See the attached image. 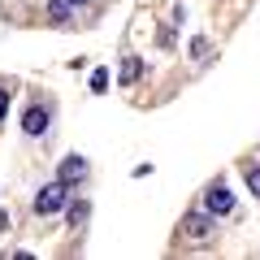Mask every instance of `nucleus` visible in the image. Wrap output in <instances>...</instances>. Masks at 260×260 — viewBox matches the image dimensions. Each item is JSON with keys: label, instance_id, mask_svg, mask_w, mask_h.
Here are the masks:
<instances>
[{"label": "nucleus", "instance_id": "nucleus-1", "mask_svg": "<svg viewBox=\"0 0 260 260\" xmlns=\"http://www.w3.org/2000/svg\"><path fill=\"white\" fill-rule=\"evenodd\" d=\"M65 208H70V182L65 178H56V182H48V186L35 191V213L39 217H56Z\"/></svg>", "mask_w": 260, "mask_h": 260}, {"label": "nucleus", "instance_id": "nucleus-2", "mask_svg": "<svg viewBox=\"0 0 260 260\" xmlns=\"http://www.w3.org/2000/svg\"><path fill=\"white\" fill-rule=\"evenodd\" d=\"M178 234L191 239V243H208V239L217 234V217L204 213V208H195V213H186L182 221H178Z\"/></svg>", "mask_w": 260, "mask_h": 260}, {"label": "nucleus", "instance_id": "nucleus-3", "mask_svg": "<svg viewBox=\"0 0 260 260\" xmlns=\"http://www.w3.org/2000/svg\"><path fill=\"white\" fill-rule=\"evenodd\" d=\"M200 208H204V213H213V217H230V213H234L230 186H225V182H208V186H204V200H200Z\"/></svg>", "mask_w": 260, "mask_h": 260}, {"label": "nucleus", "instance_id": "nucleus-4", "mask_svg": "<svg viewBox=\"0 0 260 260\" xmlns=\"http://www.w3.org/2000/svg\"><path fill=\"white\" fill-rule=\"evenodd\" d=\"M48 126H52V109L48 104H26V113H22V135L26 139H44Z\"/></svg>", "mask_w": 260, "mask_h": 260}, {"label": "nucleus", "instance_id": "nucleus-5", "mask_svg": "<svg viewBox=\"0 0 260 260\" xmlns=\"http://www.w3.org/2000/svg\"><path fill=\"white\" fill-rule=\"evenodd\" d=\"M74 18H78V0H48V22L52 26H74Z\"/></svg>", "mask_w": 260, "mask_h": 260}, {"label": "nucleus", "instance_id": "nucleus-6", "mask_svg": "<svg viewBox=\"0 0 260 260\" xmlns=\"http://www.w3.org/2000/svg\"><path fill=\"white\" fill-rule=\"evenodd\" d=\"M87 174H91V165H87V156H78V152H70V156L61 160V169H56V178H65L70 186H74V182H83Z\"/></svg>", "mask_w": 260, "mask_h": 260}, {"label": "nucleus", "instance_id": "nucleus-7", "mask_svg": "<svg viewBox=\"0 0 260 260\" xmlns=\"http://www.w3.org/2000/svg\"><path fill=\"white\" fill-rule=\"evenodd\" d=\"M117 78H121L126 87L139 83V78H143V56H121V74H117Z\"/></svg>", "mask_w": 260, "mask_h": 260}, {"label": "nucleus", "instance_id": "nucleus-8", "mask_svg": "<svg viewBox=\"0 0 260 260\" xmlns=\"http://www.w3.org/2000/svg\"><path fill=\"white\" fill-rule=\"evenodd\" d=\"M243 182H247L251 200H260V156H251L247 165H243Z\"/></svg>", "mask_w": 260, "mask_h": 260}, {"label": "nucleus", "instance_id": "nucleus-9", "mask_svg": "<svg viewBox=\"0 0 260 260\" xmlns=\"http://www.w3.org/2000/svg\"><path fill=\"white\" fill-rule=\"evenodd\" d=\"M65 213H70V225H74V230H83L87 217H91V204H87V200H70V208H65Z\"/></svg>", "mask_w": 260, "mask_h": 260}, {"label": "nucleus", "instance_id": "nucleus-10", "mask_svg": "<svg viewBox=\"0 0 260 260\" xmlns=\"http://www.w3.org/2000/svg\"><path fill=\"white\" fill-rule=\"evenodd\" d=\"M104 87H109V70H95L91 74V91H104Z\"/></svg>", "mask_w": 260, "mask_h": 260}, {"label": "nucleus", "instance_id": "nucleus-11", "mask_svg": "<svg viewBox=\"0 0 260 260\" xmlns=\"http://www.w3.org/2000/svg\"><path fill=\"white\" fill-rule=\"evenodd\" d=\"M9 100H13V91H9V87H0V121H5V113H9Z\"/></svg>", "mask_w": 260, "mask_h": 260}, {"label": "nucleus", "instance_id": "nucleus-12", "mask_svg": "<svg viewBox=\"0 0 260 260\" xmlns=\"http://www.w3.org/2000/svg\"><path fill=\"white\" fill-rule=\"evenodd\" d=\"M0 230H9V213H0Z\"/></svg>", "mask_w": 260, "mask_h": 260}, {"label": "nucleus", "instance_id": "nucleus-13", "mask_svg": "<svg viewBox=\"0 0 260 260\" xmlns=\"http://www.w3.org/2000/svg\"><path fill=\"white\" fill-rule=\"evenodd\" d=\"M78 5H87V0H78Z\"/></svg>", "mask_w": 260, "mask_h": 260}]
</instances>
